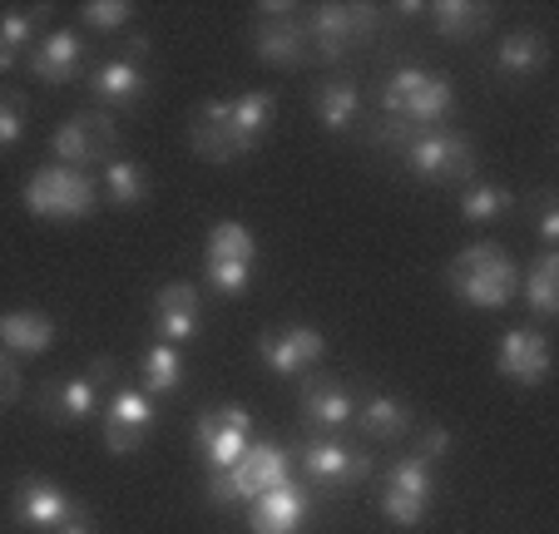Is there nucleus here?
<instances>
[{
    "instance_id": "obj_13",
    "label": "nucleus",
    "mask_w": 559,
    "mask_h": 534,
    "mask_svg": "<svg viewBox=\"0 0 559 534\" xmlns=\"http://www.w3.org/2000/svg\"><path fill=\"white\" fill-rule=\"evenodd\" d=\"M307 510H312L307 485L283 480V485H273V490H263L258 500H248V530L253 534H297L307 524Z\"/></svg>"
},
{
    "instance_id": "obj_14",
    "label": "nucleus",
    "mask_w": 559,
    "mask_h": 534,
    "mask_svg": "<svg viewBox=\"0 0 559 534\" xmlns=\"http://www.w3.org/2000/svg\"><path fill=\"white\" fill-rule=\"evenodd\" d=\"M496 367L500 377L520 381V387H539L549 377V336L539 327H515V332L500 336V352H496Z\"/></svg>"
},
{
    "instance_id": "obj_21",
    "label": "nucleus",
    "mask_w": 559,
    "mask_h": 534,
    "mask_svg": "<svg viewBox=\"0 0 559 534\" xmlns=\"http://www.w3.org/2000/svg\"><path fill=\"white\" fill-rule=\"evenodd\" d=\"M0 346L15 356H40L55 346V322L45 312H5L0 317Z\"/></svg>"
},
{
    "instance_id": "obj_3",
    "label": "nucleus",
    "mask_w": 559,
    "mask_h": 534,
    "mask_svg": "<svg viewBox=\"0 0 559 534\" xmlns=\"http://www.w3.org/2000/svg\"><path fill=\"white\" fill-rule=\"evenodd\" d=\"M25 209L35 218H50V223H74V218H90L99 203V189L95 178L85 168H64V164H50V168H35L25 178Z\"/></svg>"
},
{
    "instance_id": "obj_33",
    "label": "nucleus",
    "mask_w": 559,
    "mask_h": 534,
    "mask_svg": "<svg viewBox=\"0 0 559 534\" xmlns=\"http://www.w3.org/2000/svg\"><path fill=\"white\" fill-rule=\"evenodd\" d=\"M45 11H5L0 15V70H15L21 64V55L31 50L35 40V21H40Z\"/></svg>"
},
{
    "instance_id": "obj_35",
    "label": "nucleus",
    "mask_w": 559,
    "mask_h": 534,
    "mask_svg": "<svg viewBox=\"0 0 559 534\" xmlns=\"http://www.w3.org/2000/svg\"><path fill=\"white\" fill-rule=\"evenodd\" d=\"M80 15H85L90 31H129V21H134V5H124V0H90Z\"/></svg>"
},
{
    "instance_id": "obj_16",
    "label": "nucleus",
    "mask_w": 559,
    "mask_h": 534,
    "mask_svg": "<svg viewBox=\"0 0 559 534\" xmlns=\"http://www.w3.org/2000/svg\"><path fill=\"white\" fill-rule=\"evenodd\" d=\"M233 480H238V495H243V505L258 500L263 490L293 480V451H283L277 440H248L243 461L233 465Z\"/></svg>"
},
{
    "instance_id": "obj_2",
    "label": "nucleus",
    "mask_w": 559,
    "mask_h": 534,
    "mask_svg": "<svg viewBox=\"0 0 559 534\" xmlns=\"http://www.w3.org/2000/svg\"><path fill=\"white\" fill-rule=\"evenodd\" d=\"M445 277H451V293L465 307H490V312L510 307L520 293V273L500 242H471V248H461L451 258V273Z\"/></svg>"
},
{
    "instance_id": "obj_5",
    "label": "nucleus",
    "mask_w": 559,
    "mask_h": 534,
    "mask_svg": "<svg viewBox=\"0 0 559 534\" xmlns=\"http://www.w3.org/2000/svg\"><path fill=\"white\" fill-rule=\"evenodd\" d=\"M406 154V168L426 183H441V189H465L475 183V154L465 144V134L455 129H416V139L402 149Z\"/></svg>"
},
{
    "instance_id": "obj_12",
    "label": "nucleus",
    "mask_w": 559,
    "mask_h": 534,
    "mask_svg": "<svg viewBox=\"0 0 559 534\" xmlns=\"http://www.w3.org/2000/svg\"><path fill=\"white\" fill-rule=\"evenodd\" d=\"M148 430H154V401L148 391H115L105 406V446L115 455H134L144 451Z\"/></svg>"
},
{
    "instance_id": "obj_26",
    "label": "nucleus",
    "mask_w": 559,
    "mask_h": 534,
    "mask_svg": "<svg viewBox=\"0 0 559 534\" xmlns=\"http://www.w3.org/2000/svg\"><path fill=\"white\" fill-rule=\"evenodd\" d=\"M525 302H530V312H535L539 322L559 317V252L555 248L539 252L535 268L525 273Z\"/></svg>"
},
{
    "instance_id": "obj_7",
    "label": "nucleus",
    "mask_w": 559,
    "mask_h": 534,
    "mask_svg": "<svg viewBox=\"0 0 559 534\" xmlns=\"http://www.w3.org/2000/svg\"><path fill=\"white\" fill-rule=\"evenodd\" d=\"M248 440H253V416L243 406L203 411V420L193 426V446L209 461V471H233V465L243 461Z\"/></svg>"
},
{
    "instance_id": "obj_42",
    "label": "nucleus",
    "mask_w": 559,
    "mask_h": 534,
    "mask_svg": "<svg viewBox=\"0 0 559 534\" xmlns=\"http://www.w3.org/2000/svg\"><path fill=\"white\" fill-rule=\"evenodd\" d=\"M396 11H402V15H426V5H421V0H402Z\"/></svg>"
},
{
    "instance_id": "obj_24",
    "label": "nucleus",
    "mask_w": 559,
    "mask_h": 534,
    "mask_svg": "<svg viewBox=\"0 0 559 534\" xmlns=\"http://www.w3.org/2000/svg\"><path fill=\"white\" fill-rule=\"evenodd\" d=\"M312 109H317V119H322V129L352 134V124H357V115H361V90L352 80H328L312 95Z\"/></svg>"
},
{
    "instance_id": "obj_8",
    "label": "nucleus",
    "mask_w": 559,
    "mask_h": 534,
    "mask_svg": "<svg viewBox=\"0 0 559 534\" xmlns=\"http://www.w3.org/2000/svg\"><path fill=\"white\" fill-rule=\"evenodd\" d=\"M377 31V11L371 5H317L307 15V40L328 60H342L347 50H357L361 40H371Z\"/></svg>"
},
{
    "instance_id": "obj_31",
    "label": "nucleus",
    "mask_w": 559,
    "mask_h": 534,
    "mask_svg": "<svg viewBox=\"0 0 559 534\" xmlns=\"http://www.w3.org/2000/svg\"><path fill=\"white\" fill-rule=\"evenodd\" d=\"M105 199L115 203V209H134V203H144L148 199L144 164H134V158H115V164H105Z\"/></svg>"
},
{
    "instance_id": "obj_28",
    "label": "nucleus",
    "mask_w": 559,
    "mask_h": 534,
    "mask_svg": "<svg viewBox=\"0 0 559 534\" xmlns=\"http://www.w3.org/2000/svg\"><path fill=\"white\" fill-rule=\"evenodd\" d=\"M545 60H549V45H545V35L539 31H515V35H506L500 40V50H496V64H500V74H539L545 70Z\"/></svg>"
},
{
    "instance_id": "obj_23",
    "label": "nucleus",
    "mask_w": 559,
    "mask_h": 534,
    "mask_svg": "<svg viewBox=\"0 0 559 534\" xmlns=\"http://www.w3.org/2000/svg\"><path fill=\"white\" fill-rule=\"evenodd\" d=\"M40 406L50 411V420H60V426H70V420H90L99 411V381L95 377H70V381H60V387L45 391Z\"/></svg>"
},
{
    "instance_id": "obj_36",
    "label": "nucleus",
    "mask_w": 559,
    "mask_h": 534,
    "mask_svg": "<svg viewBox=\"0 0 559 534\" xmlns=\"http://www.w3.org/2000/svg\"><path fill=\"white\" fill-rule=\"evenodd\" d=\"M371 139H377L381 149H406L416 139V124H406V119H396V115H381L377 124H371Z\"/></svg>"
},
{
    "instance_id": "obj_39",
    "label": "nucleus",
    "mask_w": 559,
    "mask_h": 534,
    "mask_svg": "<svg viewBox=\"0 0 559 534\" xmlns=\"http://www.w3.org/2000/svg\"><path fill=\"white\" fill-rule=\"evenodd\" d=\"M539 238L549 242V248H555L559 242V203H555V193H539Z\"/></svg>"
},
{
    "instance_id": "obj_22",
    "label": "nucleus",
    "mask_w": 559,
    "mask_h": 534,
    "mask_svg": "<svg viewBox=\"0 0 559 534\" xmlns=\"http://www.w3.org/2000/svg\"><path fill=\"white\" fill-rule=\"evenodd\" d=\"M302 416L322 430H337L357 416V396H352L347 387H337V381H312V387L302 391Z\"/></svg>"
},
{
    "instance_id": "obj_17",
    "label": "nucleus",
    "mask_w": 559,
    "mask_h": 534,
    "mask_svg": "<svg viewBox=\"0 0 559 534\" xmlns=\"http://www.w3.org/2000/svg\"><path fill=\"white\" fill-rule=\"evenodd\" d=\"M307 25L293 21V15H258L253 25V50L263 64H273V70H297V64H307Z\"/></svg>"
},
{
    "instance_id": "obj_18",
    "label": "nucleus",
    "mask_w": 559,
    "mask_h": 534,
    "mask_svg": "<svg viewBox=\"0 0 559 534\" xmlns=\"http://www.w3.org/2000/svg\"><path fill=\"white\" fill-rule=\"evenodd\" d=\"M154 332L158 342H189L199 332V287L193 283H169L154 293Z\"/></svg>"
},
{
    "instance_id": "obj_19",
    "label": "nucleus",
    "mask_w": 559,
    "mask_h": 534,
    "mask_svg": "<svg viewBox=\"0 0 559 534\" xmlns=\"http://www.w3.org/2000/svg\"><path fill=\"white\" fill-rule=\"evenodd\" d=\"M85 70V45L74 31H50L45 40L31 45V74L45 84H70Z\"/></svg>"
},
{
    "instance_id": "obj_25",
    "label": "nucleus",
    "mask_w": 559,
    "mask_h": 534,
    "mask_svg": "<svg viewBox=\"0 0 559 534\" xmlns=\"http://www.w3.org/2000/svg\"><path fill=\"white\" fill-rule=\"evenodd\" d=\"M426 15H431L441 40H475L490 25V11L486 5H471V0H436V5H426Z\"/></svg>"
},
{
    "instance_id": "obj_41",
    "label": "nucleus",
    "mask_w": 559,
    "mask_h": 534,
    "mask_svg": "<svg viewBox=\"0 0 559 534\" xmlns=\"http://www.w3.org/2000/svg\"><path fill=\"white\" fill-rule=\"evenodd\" d=\"M55 534H95V530H90L85 520H70V524H64V530H55Z\"/></svg>"
},
{
    "instance_id": "obj_32",
    "label": "nucleus",
    "mask_w": 559,
    "mask_h": 534,
    "mask_svg": "<svg viewBox=\"0 0 559 534\" xmlns=\"http://www.w3.org/2000/svg\"><path fill=\"white\" fill-rule=\"evenodd\" d=\"M258 242L243 223H213L209 233V262H228V268H253Z\"/></svg>"
},
{
    "instance_id": "obj_4",
    "label": "nucleus",
    "mask_w": 559,
    "mask_h": 534,
    "mask_svg": "<svg viewBox=\"0 0 559 534\" xmlns=\"http://www.w3.org/2000/svg\"><path fill=\"white\" fill-rule=\"evenodd\" d=\"M451 109H455L451 80H441V74H431V70L406 64V70L386 74V84H381V115H396L416 129H436Z\"/></svg>"
},
{
    "instance_id": "obj_1",
    "label": "nucleus",
    "mask_w": 559,
    "mask_h": 534,
    "mask_svg": "<svg viewBox=\"0 0 559 534\" xmlns=\"http://www.w3.org/2000/svg\"><path fill=\"white\" fill-rule=\"evenodd\" d=\"M273 115H277V99L267 90H253L243 99H213V105H203L189 119L193 154L209 158V164H233V158L253 154L258 139L273 129Z\"/></svg>"
},
{
    "instance_id": "obj_10",
    "label": "nucleus",
    "mask_w": 559,
    "mask_h": 534,
    "mask_svg": "<svg viewBox=\"0 0 559 534\" xmlns=\"http://www.w3.org/2000/svg\"><path fill=\"white\" fill-rule=\"evenodd\" d=\"M258 356H263V367L277 371V377H302V371H312L328 356V336L317 332V327H267L258 336Z\"/></svg>"
},
{
    "instance_id": "obj_38",
    "label": "nucleus",
    "mask_w": 559,
    "mask_h": 534,
    "mask_svg": "<svg viewBox=\"0 0 559 534\" xmlns=\"http://www.w3.org/2000/svg\"><path fill=\"white\" fill-rule=\"evenodd\" d=\"M445 451H451V430L431 426V430H426V436H421V440H416V451H412V455H421V461H426V465H431V461H441V455H445Z\"/></svg>"
},
{
    "instance_id": "obj_15",
    "label": "nucleus",
    "mask_w": 559,
    "mask_h": 534,
    "mask_svg": "<svg viewBox=\"0 0 559 534\" xmlns=\"http://www.w3.org/2000/svg\"><path fill=\"white\" fill-rule=\"evenodd\" d=\"M15 520H21L25 530H45V534L64 530V524L74 520V500L55 480L25 475V480L15 485Z\"/></svg>"
},
{
    "instance_id": "obj_27",
    "label": "nucleus",
    "mask_w": 559,
    "mask_h": 534,
    "mask_svg": "<svg viewBox=\"0 0 559 534\" xmlns=\"http://www.w3.org/2000/svg\"><path fill=\"white\" fill-rule=\"evenodd\" d=\"M352 420H361V430H367L371 440H402L406 430H412V411H406L396 396H381V391L361 401Z\"/></svg>"
},
{
    "instance_id": "obj_6",
    "label": "nucleus",
    "mask_w": 559,
    "mask_h": 534,
    "mask_svg": "<svg viewBox=\"0 0 559 534\" xmlns=\"http://www.w3.org/2000/svg\"><path fill=\"white\" fill-rule=\"evenodd\" d=\"M55 158H60L64 168H95V164H115V144H119V129L115 119L105 115V109H85V115L64 119L60 129H55Z\"/></svg>"
},
{
    "instance_id": "obj_9",
    "label": "nucleus",
    "mask_w": 559,
    "mask_h": 534,
    "mask_svg": "<svg viewBox=\"0 0 559 534\" xmlns=\"http://www.w3.org/2000/svg\"><path fill=\"white\" fill-rule=\"evenodd\" d=\"M426 505H431V465H426L421 455H406V461H396L386 471V485H381V514H386L391 524L412 530V524L426 520Z\"/></svg>"
},
{
    "instance_id": "obj_29",
    "label": "nucleus",
    "mask_w": 559,
    "mask_h": 534,
    "mask_svg": "<svg viewBox=\"0 0 559 534\" xmlns=\"http://www.w3.org/2000/svg\"><path fill=\"white\" fill-rule=\"evenodd\" d=\"M139 377H144L148 396H174V391L183 387V356H179V346L154 342L144 352V361H139Z\"/></svg>"
},
{
    "instance_id": "obj_11",
    "label": "nucleus",
    "mask_w": 559,
    "mask_h": 534,
    "mask_svg": "<svg viewBox=\"0 0 559 534\" xmlns=\"http://www.w3.org/2000/svg\"><path fill=\"white\" fill-rule=\"evenodd\" d=\"M302 475L312 485H328V490H352L371 475V455H361L347 440H307L302 446Z\"/></svg>"
},
{
    "instance_id": "obj_20",
    "label": "nucleus",
    "mask_w": 559,
    "mask_h": 534,
    "mask_svg": "<svg viewBox=\"0 0 559 534\" xmlns=\"http://www.w3.org/2000/svg\"><path fill=\"white\" fill-rule=\"evenodd\" d=\"M90 90H95V99L105 109H134L139 99L148 95V80H144V70H139L134 60L115 55V60H105L95 74H90Z\"/></svg>"
},
{
    "instance_id": "obj_40",
    "label": "nucleus",
    "mask_w": 559,
    "mask_h": 534,
    "mask_svg": "<svg viewBox=\"0 0 559 534\" xmlns=\"http://www.w3.org/2000/svg\"><path fill=\"white\" fill-rule=\"evenodd\" d=\"M15 396H21V367H15L11 356H5V346H0V406H11Z\"/></svg>"
},
{
    "instance_id": "obj_30",
    "label": "nucleus",
    "mask_w": 559,
    "mask_h": 534,
    "mask_svg": "<svg viewBox=\"0 0 559 534\" xmlns=\"http://www.w3.org/2000/svg\"><path fill=\"white\" fill-rule=\"evenodd\" d=\"M510 209H515V193L500 189V183L475 178V183H465L461 189V218L465 223H500Z\"/></svg>"
},
{
    "instance_id": "obj_37",
    "label": "nucleus",
    "mask_w": 559,
    "mask_h": 534,
    "mask_svg": "<svg viewBox=\"0 0 559 534\" xmlns=\"http://www.w3.org/2000/svg\"><path fill=\"white\" fill-rule=\"evenodd\" d=\"M209 500H213V505H243V495H238V480H233V471H209Z\"/></svg>"
},
{
    "instance_id": "obj_34",
    "label": "nucleus",
    "mask_w": 559,
    "mask_h": 534,
    "mask_svg": "<svg viewBox=\"0 0 559 534\" xmlns=\"http://www.w3.org/2000/svg\"><path fill=\"white\" fill-rule=\"evenodd\" d=\"M25 119H31V105L15 90H0V149H15L25 134Z\"/></svg>"
}]
</instances>
